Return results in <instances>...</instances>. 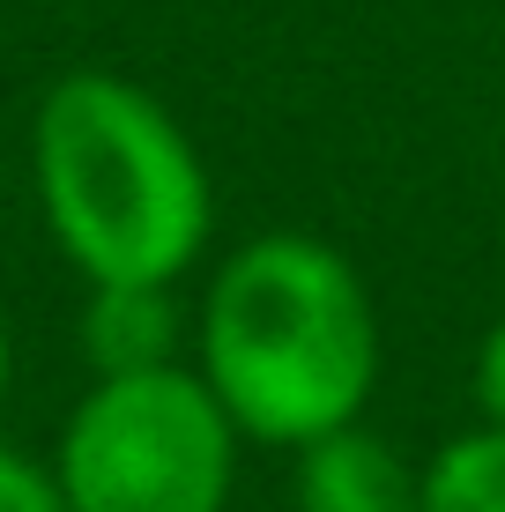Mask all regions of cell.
<instances>
[{
    "label": "cell",
    "instance_id": "obj_1",
    "mask_svg": "<svg viewBox=\"0 0 505 512\" xmlns=\"http://www.w3.org/2000/svg\"><path fill=\"white\" fill-rule=\"evenodd\" d=\"M186 364L208 379L246 446L298 453L364 423L387 372L372 282L312 231H253L208 268Z\"/></svg>",
    "mask_w": 505,
    "mask_h": 512
},
{
    "label": "cell",
    "instance_id": "obj_8",
    "mask_svg": "<svg viewBox=\"0 0 505 512\" xmlns=\"http://www.w3.org/2000/svg\"><path fill=\"white\" fill-rule=\"evenodd\" d=\"M468 401H476V423H498L505 431V312L483 327L476 357H468Z\"/></svg>",
    "mask_w": 505,
    "mask_h": 512
},
{
    "label": "cell",
    "instance_id": "obj_5",
    "mask_svg": "<svg viewBox=\"0 0 505 512\" xmlns=\"http://www.w3.org/2000/svg\"><path fill=\"white\" fill-rule=\"evenodd\" d=\"M82 357L90 379H127V372H164L186 364V305L171 282H82Z\"/></svg>",
    "mask_w": 505,
    "mask_h": 512
},
{
    "label": "cell",
    "instance_id": "obj_7",
    "mask_svg": "<svg viewBox=\"0 0 505 512\" xmlns=\"http://www.w3.org/2000/svg\"><path fill=\"white\" fill-rule=\"evenodd\" d=\"M0 512H67L52 453H30L15 438H0Z\"/></svg>",
    "mask_w": 505,
    "mask_h": 512
},
{
    "label": "cell",
    "instance_id": "obj_2",
    "mask_svg": "<svg viewBox=\"0 0 505 512\" xmlns=\"http://www.w3.org/2000/svg\"><path fill=\"white\" fill-rule=\"evenodd\" d=\"M30 193L82 282H171L208 260L216 179L156 90L75 67L30 112Z\"/></svg>",
    "mask_w": 505,
    "mask_h": 512
},
{
    "label": "cell",
    "instance_id": "obj_3",
    "mask_svg": "<svg viewBox=\"0 0 505 512\" xmlns=\"http://www.w3.org/2000/svg\"><path fill=\"white\" fill-rule=\"evenodd\" d=\"M238 423L194 364L90 379L52 438L67 512H231Z\"/></svg>",
    "mask_w": 505,
    "mask_h": 512
},
{
    "label": "cell",
    "instance_id": "obj_6",
    "mask_svg": "<svg viewBox=\"0 0 505 512\" xmlns=\"http://www.w3.org/2000/svg\"><path fill=\"white\" fill-rule=\"evenodd\" d=\"M416 512H505V431L498 423H468L431 453Z\"/></svg>",
    "mask_w": 505,
    "mask_h": 512
},
{
    "label": "cell",
    "instance_id": "obj_4",
    "mask_svg": "<svg viewBox=\"0 0 505 512\" xmlns=\"http://www.w3.org/2000/svg\"><path fill=\"white\" fill-rule=\"evenodd\" d=\"M424 461H409L387 431L342 423L290 453V512H416Z\"/></svg>",
    "mask_w": 505,
    "mask_h": 512
},
{
    "label": "cell",
    "instance_id": "obj_9",
    "mask_svg": "<svg viewBox=\"0 0 505 512\" xmlns=\"http://www.w3.org/2000/svg\"><path fill=\"white\" fill-rule=\"evenodd\" d=\"M15 394V327H8V305H0V409Z\"/></svg>",
    "mask_w": 505,
    "mask_h": 512
},
{
    "label": "cell",
    "instance_id": "obj_10",
    "mask_svg": "<svg viewBox=\"0 0 505 512\" xmlns=\"http://www.w3.org/2000/svg\"><path fill=\"white\" fill-rule=\"evenodd\" d=\"M498 179H505V141H498Z\"/></svg>",
    "mask_w": 505,
    "mask_h": 512
}]
</instances>
